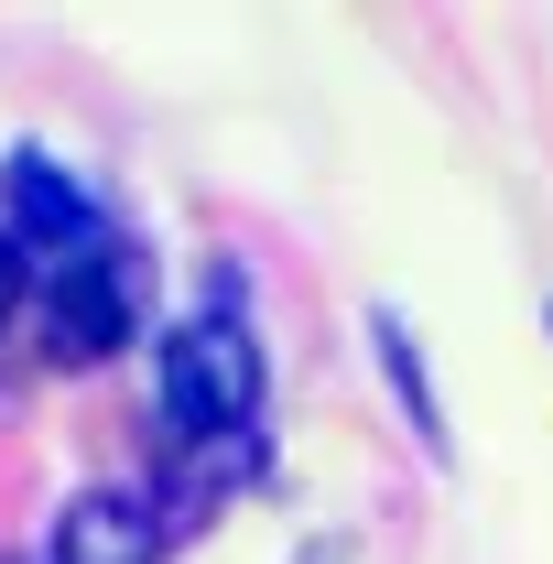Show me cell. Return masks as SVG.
<instances>
[{
	"label": "cell",
	"mask_w": 553,
	"mask_h": 564,
	"mask_svg": "<svg viewBox=\"0 0 553 564\" xmlns=\"http://www.w3.org/2000/svg\"><path fill=\"white\" fill-rule=\"evenodd\" d=\"M369 337H380V369H391V391H402V413H413V434H423V456H445V413H434V380H423V348H413V326L380 304L369 315Z\"/></svg>",
	"instance_id": "5"
},
{
	"label": "cell",
	"mask_w": 553,
	"mask_h": 564,
	"mask_svg": "<svg viewBox=\"0 0 553 564\" xmlns=\"http://www.w3.org/2000/svg\"><path fill=\"white\" fill-rule=\"evenodd\" d=\"M11 293H22V239H0V315H11Z\"/></svg>",
	"instance_id": "6"
},
{
	"label": "cell",
	"mask_w": 553,
	"mask_h": 564,
	"mask_svg": "<svg viewBox=\"0 0 553 564\" xmlns=\"http://www.w3.org/2000/svg\"><path fill=\"white\" fill-rule=\"evenodd\" d=\"M163 510H152V489H87L66 499V521H55V564H152L163 554Z\"/></svg>",
	"instance_id": "3"
},
{
	"label": "cell",
	"mask_w": 553,
	"mask_h": 564,
	"mask_svg": "<svg viewBox=\"0 0 553 564\" xmlns=\"http://www.w3.org/2000/svg\"><path fill=\"white\" fill-rule=\"evenodd\" d=\"M261 413V337L239 315H185L163 337V423L185 445H228Z\"/></svg>",
	"instance_id": "1"
},
{
	"label": "cell",
	"mask_w": 553,
	"mask_h": 564,
	"mask_svg": "<svg viewBox=\"0 0 553 564\" xmlns=\"http://www.w3.org/2000/svg\"><path fill=\"white\" fill-rule=\"evenodd\" d=\"M131 304H141L131 261L98 239L87 261H55V272H44V348L55 358H109L131 337Z\"/></svg>",
	"instance_id": "2"
},
{
	"label": "cell",
	"mask_w": 553,
	"mask_h": 564,
	"mask_svg": "<svg viewBox=\"0 0 553 564\" xmlns=\"http://www.w3.org/2000/svg\"><path fill=\"white\" fill-rule=\"evenodd\" d=\"M11 217H22V261H33V250H55V261H87V250H98V207L76 196L55 163H11ZM55 261H44V272H55Z\"/></svg>",
	"instance_id": "4"
}]
</instances>
